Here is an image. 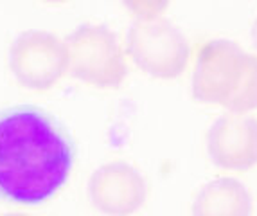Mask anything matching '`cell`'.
<instances>
[{"label": "cell", "instance_id": "1", "mask_svg": "<svg viewBox=\"0 0 257 216\" xmlns=\"http://www.w3.org/2000/svg\"><path fill=\"white\" fill-rule=\"evenodd\" d=\"M72 168V143L49 114L29 104L0 110V200L40 205L61 191Z\"/></svg>", "mask_w": 257, "mask_h": 216}, {"label": "cell", "instance_id": "2", "mask_svg": "<svg viewBox=\"0 0 257 216\" xmlns=\"http://www.w3.org/2000/svg\"><path fill=\"white\" fill-rule=\"evenodd\" d=\"M124 45L133 65L155 79L180 78L191 60V47L182 31L162 17L135 22L126 33Z\"/></svg>", "mask_w": 257, "mask_h": 216}, {"label": "cell", "instance_id": "3", "mask_svg": "<svg viewBox=\"0 0 257 216\" xmlns=\"http://www.w3.org/2000/svg\"><path fill=\"white\" fill-rule=\"evenodd\" d=\"M74 78L97 88H117L126 79V58L108 27L83 24L65 40Z\"/></svg>", "mask_w": 257, "mask_h": 216}, {"label": "cell", "instance_id": "4", "mask_svg": "<svg viewBox=\"0 0 257 216\" xmlns=\"http://www.w3.org/2000/svg\"><path fill=\"white\" fill-rule=\"evenodd\" d=\"M248 52L237 43L214 38L200 45L193 67V95L207 104H225L239 88Z\"/></svg>", "mask_w": 257, "mask_h": 216}, {"label": "cell", "instance_id": "5", "mask_svg": "<svg viewBox=\"0 0 257 216\" xmlns=\"http://www.w3.org/2000/svg\"><path fill=\"white\" fill-rule=\"evenodd\" d=\"M9 67L22 86L49 90L69 70L67 45L47 31H26L11 43Z\"/></svg>", "mask_w": 257, "mask_h": 216}, {"label": "cell", "instance_id": "6", "mask_svg": "<svg viewBox=\"0 0 257 216\" xmlns=\"http://www.w3.org/2000/svg\"><path fill=\"white\" fill-rule=\"evenodd\" d=\"M88 196L106 216H132L146 203L148 182L135 166L113 160L99 166L88 180Z\"/></svg>", "mask_w": 257, "mask_h": 216}, {"label": "cell", "instance_id": "7", "mask_svg": "<svg viewBox=\"0 0 257 216\" xmlns=\"http://www.w3.org/2000/svg\"><path fill=\"white\" fill-rule=\"evenodd\" d=\"M207 153L225 171H248L257 166V119L248 114H225L207 132Z\"/></svg>", "mask_w": 257, "mask_h": 216}, {"label": "cell", "instance_id": "8", "mask_svg": "<svg viewBox=\"0 0 257 216\" xmlns=\"http://www.w3.org/2000/svg\"><path fill=\"white\" fill-rule=\"evenodd\" d=\"M248 187L234 177H218L200 187L193 200V216H252Z\"/></svg>", "mask_w": 257, "mask_h": 216}, {"label": "cell", "instance_id": "9", "mask_svg": "<svg viewBox=\"0 0 257 216\" xmlns=\"http://www.w3.org/2000/svg\"><path fill=\"white\" fill-rule=\"evenodd\" d=\"M225 108L230 114H248L252 110H257V56L255 54H250L248 52L246 69H244L239 88L228 99Z\"/></svg>", "mask_w": 257, "mask_h": 216}, {"label": "cell", "instance_id": "10", "mask_svg": "<svg viewBox=\"0 0 257 216\" xmlns=\"http://www.w3.org/2000/svg\"><path fill=\"white\" fill-rule=\"evenodd\" d=\"M122 4L139 20H153L166 11L169 0H122Z\"/></svg>", "mask_w": 257, "mask_h": 216}, {"label": "cell", "instance_id": "11", "mask_svg": "<svg viewBox=\"0 0 257 216\" xmlns=\"http://www.w3.org/2000/svg\"><path fill=\"white\" fill-rule=\"evenodd\" d=\"M250 35H252L253 47L257 49V18H255V20H253V24H252V31H250Z\"/></svg>", "mask_w": 257, "mask_h": 216}, {"label": "cell", "instance_id": "12", "mask_svg": "<svg viewBox=\"0 0 257 216\" xmlns=\"http://www.w3.org/2000/svg\"><path fill=\"white\" fill-rule=\"evenodd\" d=\"M49 4H63V2H69V0H45Z\"/></svg>", "mask_w": 257, "mask_h": 216}, {"label": "cell", "instance_id": "13", "mask_svg": "<svg viewBox=\"0 0 257 216\" xmlns=\"http://www.w3.org/2000/svg\"><path fill=\"white\" fill-rule=\"evenodd\" d=\"M4 216H27V214H24V212H8Z\"/></svg>", "mask_w": 257, "mask_h": 216}]
</instances>
